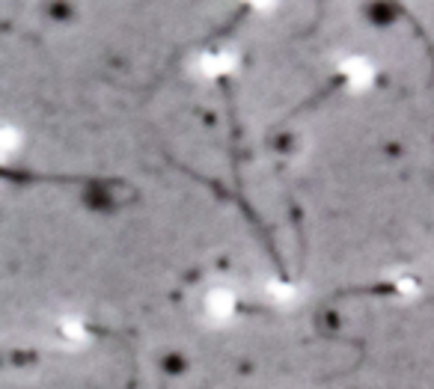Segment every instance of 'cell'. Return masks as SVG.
<instances>
[{"label":"cell","mask_w":434,"mask_h":389,"mask_svg":"<svg viewBox=\"0 0 434 389\" xmlns=\"http://www.w3.org/2000/svg\"><path fill=\"white\" fill-rule=\"evenodd\" d=\"M232 65H235V54H232V50H226V48H221V50H206L203 60H199V69H203L206 75H223V72L232 69Z\"/></svg>","instance_id":"1"},{"label":"cell","mask_w":434,"mask_h":389,"mask_svg":"<svg viewBox=\"0 0 434 389\" xmlns=\"http://www.w3.org/2000/svg\"><path fill=\"white\" fill-rule=\"evenodd\" d=\"M342 75L348 78V83H351V87L363 90L366 83L372 80V65L366 63V60H348V63L342 65Z\"/></svg>","instance_id":"2"},{"label":"cell","mask_w":434,"mask_h":389,"mask_svg":"<svg viewBox=\"0 0 434 389\" xmlns=\"http://www.w3.org/2000/svg\"><path fill=\"white\" fill-rule=\"evenodd\" d=\"M256 9H271V6H277V0H250Z\"/></svg>","instance_id":"3"}]
</instances>
